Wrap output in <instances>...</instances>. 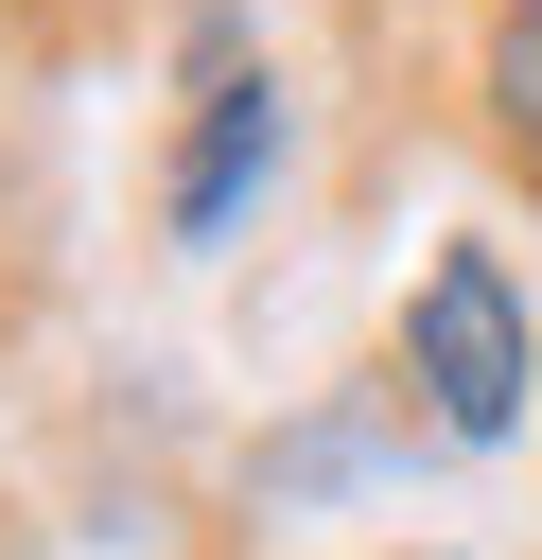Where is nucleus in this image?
Masks as SVG:
<instances>
[{
  "mask_svg": "<svg viewBox=\"0 0 542 560\" xmlns=\"http://www.w3.org/2000/svg\"><path fill=\"white\" fill-rule=\"evenodd\" d=\"M385 385H402V420H420L437 455H507V438L542 420V315H525V280H507L490 228H455V245L402 280Z\"/></svg>",
  "mask_w": 542,
  "mask_h": 560,
  "instance_id": "f257e3e1",
  "label": "nucleus"
},
{
  "mask_svg": "<svg viewBox=\"0 0 542 560\" xmlns=\"http://www.w3.org/2000/svg\"><path fill=\"white\" fill-rule=\"evenodd\" d=\"M297 158V88L245 52V70H192V122H175V175H157V228L210 262L245 210H262V175Z\"/></svg>",
  "mask_w": 542,
  "mask_h": 560,
  "instance_id": "f03ea898",
  "label": "nucleus"
},
{
  "mask_svg": "<svg viewBox=\"0 0 542 560\" xmlns=\"http://www.w3.org/2000/svg\"><path fill=\"white\" fill-rule=\"evenodd\" d=\"M455 88H472V140H490L507 175H542V0H472Z\"/></svg>",
  "mask_w": 542,
  "mask_h": 560,
  "instance_id": "7ed1b4c3",
  "label": "nucleus"
}]
</instances>
